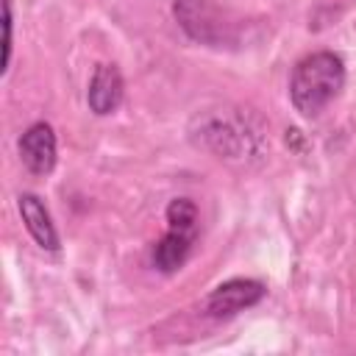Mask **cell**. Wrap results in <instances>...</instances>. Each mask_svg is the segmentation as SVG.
<instances>
[{
    "mask_svg": "<svg viewBox=\"0 0 356 356\" xmlns=\"http://www.w3.org/2000/svg\"><path fill=\"white\" fill-rule=\"evenodd\" d=\"M345 89V61L331 50L303 56L289 75V100L300 117H317Z\"/></svg>",
    "mask_w": 356,
    "mask_h": 356,
    "instance_id": "6da1fadb",
    "label": "cell"
},
{
    "mask_svg": "<svg viewBox=\"0 0 356 356\" xmlns=\"http://www.w3.org/2000/svg\"><path fill=\"white\" fill-rule=\"evenodd\" d=\"M17 209H19V217L28 228V234L33 236V242L42 248V250H58V231L53 225V217L47 211V206L42 203L39 195L33 192H22L17 197Z\"/></svg>",
    "mask_w": 356,
    "mask_h": 356,
    "instance_id": "ba28073f",
    "label": "cell"
},
{
    "mask_svg": "<svg viewBox=\"0 0 356 356\" xmlns=\"http://www.w3.org/2000/svg\"><path fill=\"white\" fill-rule=\"evenodd\" d=\"M11 44H14V14H11V0H3V67L0 72H6L11 64Z\"/></svg>",
    "mask_w": 356,
    "mask_h": 356,
    "instance_id": "9c48e42d",
    "label": "cell"
},
{
    "mask_svg": "<svg viewBox=\"0 0 356 356\" xmlns=\"http://www.w3.org/2000/svg\"><path fill=\"white\" fill-rule=\"evenodd\" d=\"M122 95H125V81H122L120 67L117 64H97L92 72L89 89H86L89 111H95L97 117L114 114L122 103Z\"/></svg>",
    "mask_w": 356,
    "mask_h": 356,
    "instance_id": "5b68a950",
    "label": "cell"
},
{
    "mask_svg": "<svg viewBox=\"0 0 356 356\" xmlns=\"http://www.w3.org/2000/svg\"><path fill=\"white\" fill-rule=\"evenodd\" d=\"M19 159L33 175H47L56 167L58 147H56V131L50 122H33L19 136Z\"/></svg>",
    "mask_w": 356,
    "mask_h": 356,
    "instance_id": "277c9868",
    "label": "cell"
},
{
    "mask_svg": "<svg viewBox=\"0 0 356 356\" xmlns=\"http://www.w3.org/2000/svg\"><path fill=\"white\" fill-rule=\"evenodd\" d=\"M197 239V228L167 225V234L153 245V267L159 273H175L186 264L192 245Z\"/></svg>",
    "mask_w": 356,
    "mask_h": 356,
    "instance_id": "52a82bcc",
    "label": "cell"
},
{
    "mask_svg": "<svg viewBox=\"0 0 356 356\" xmlns=\"http://www.w3.org/2000/svg\"><path fill=\"white\" fill-rule=\"evenodd\" d=\"M264 284L256 278H231L222 281L220 286H214L206 298V312L211 317H231L242 309L256 306L264 298Z\"/></svg>",
    "mask_w": 356,
    "mask_h": 356,
    "instance_id": "3957f363",
    "label": "cell"
},
{
    "mask_svg": "<svg viewBox=\"0 0 356 356\" xmlns=\"http://www.w3.org/2000/svg\"><path fill=\"white\" fill-rule=\"evenodd\" d=\"M172 17L189 39L206 47H231L242 36L239 19L214 0H175Z\"/></svg>",
    "mask_w": 356,
    "mask_h": 356,
    "instance_id": "7a4b0ae2",
    "label": "cell"
},
{
    "mask_svg": "<svg viewBox=\"0 0 356 356\" xmlns=\"http://www.w3.org/2000/svg\"><path fill=\"white\" fill-rule=\"evenodd\" d=\"M200 145L217 153L220 159H236L250 147L248 131H242L234 120L225 117H203L200 122Z\"/></svg>",
    "mask_w": 356,
    "mask_h": 356,
    "instance_id": "8992f818",
    "label": "cell"
}]
</instances>
